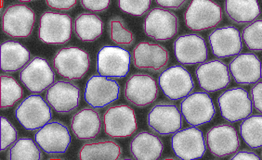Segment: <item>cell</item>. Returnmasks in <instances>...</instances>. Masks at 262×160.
<instances>
[{
  "instance_id": "41",
  "label": "cell",
  "mask_w": 262,
  "mask_h": 160,
  "mask_svg": "<svg viewBox=\"0 0 262 160\" xmlns=\"http://www.w3.org/2000/svg\"><path fill=\"white\" fill-rule=\"evenodd\" d=\"M157 3L159 6L166 9L178 10L181 9L186 3L184 0H157Z\"/></svg>"
},
{
  "instance_id": "1",
  "label": "cell",
  "mask_w": 262,
  "mask_h": 160,
  "mask_svg": "<svg viewBox=\"0 0 262 160\" xmlns=\"http://www.w3.org/2000/svg\"><path fill=\"white\" fill-rule=\"evenodd\" d=\"M53 65L59 75L70 81L80 80L86 75L91 58L86 51L77 47H63L56 53Z\"/></svg>"
},
{
  "instance_id": "34",
  "label": "cell",
  "mask_w": 262,
  "mask_h": 160,
  "mask_svg": "<svg viewBox=\"0 0 262 160\" xmlns=\"http://www.w3.org/2000/svg\"><path fill=\"white\" fill-rule=\"evenodd\" d=\"M109 35L111 40L120 46H129L134 43V35L125 25L120 18H114L109 21Z\"/></svg>"
},
{
  "instance_id": "18",
  "label": "cell",
  "mask_w": 262,
  "mask_h": 160,
  "mask_svg": "<svg viewBox=\"0 0 262 160\" xmlns=\"http://www.w3.org/2000/svg\"><path fill=\"white\" fill-rule=\"evenodd\" d=\"M20 79L32 93H42L53 84L55 74L45 59L36 57L21 70Z\"/></svg>"
},
{
  "instance_id": "44",
  "label": "cell",
  "mask_w": 262,
  "mask_h": 160,
  "mask_svg": "<svg viewBox=\"0 0 262 160\" xmlns=\"http://www.w3.org/2000/svg\"><path fill=\"white\" fill-rule=\"evenodd\" d=\"M49 160H62V159H60V158H51V159H49Z\"/></svg>"
},
{
  "instance_id": "2",
  "label": "cell",
  "mask_w": 262,
  "mask_h": 160,
  "mask_svg": "<svg viewBox=\"0 0 262 160\" xmlns=\"http://www.w3.org/2000/svg\"><path fill=\"white\" fill-rule=\"evenodd\" d=\"M15 117L27 130L43 128L52 118L51 108L39 95H29L17 106Z\"/></svg>"
},
{
  "instance_id": "32",
  "label": "cell",
  "mask_w": 262,
  "mask_h": 160,
  "mask_svg": "<svg viewBox=\"0 0 262 160\" xmlns=\"http://www.w3.org/2000/svg\"><path fill=\"white\" fill-rule=\"evenodd\" d=\"M39 148L30 138H21L16 142L8 154V160H41Z\"/></svg>"
},
{
  "instance_id": "26",
  "label": "cell",
  "mask_w": 262,
  "mask_h": 160,
  "mask_svg": "<svg viewBox=\"0 0 262 160\" xmlns=\"http://www.w3.org/2000/svg\"><path fill=\"white\" fill-rule=\"evenodd\" d=\"M163 149L161 139L148 131L140 132L131 141V155L136 160H158Z\"/></svg>"
},
{
  "instance_id": "31",
  "label": "cell",
  "mask_w": 262,
  "mask_h": 160,
  "mask_svg": "<svg viewBox=\"0 0 262 160\" xmlns=\"http://www.w3.org/2000/svg\"><path fill=\"white\" fill-rule=\"evenodd\" d=\"M240 134L250 148H261L262 116H251L244 120L240 125Z\"/></svg>"
},
{
  "instance_id": "5",
  "label": "cell",
  "mask_w": 262,
  "mask_h": 160,
  "mask_svg": "<svg viewBox=\"0 0 262 160\" xmlns=\"http://www.w3.org/2000/svg\"><path fill=\"white\" fill-rule=\"evenodd\" d=\"M131 56L128 51L106 45L97 56V71L106 78H125L130 69Z\"/></svg>"
},
{
  "instance_id": "25",
  "label": "cell",
  "mask_w": 262,
  "mask_h": 160,
  "mask_svg": "<svg viewBox=\"0 0 262 160\" xmlns=\"http://www.w3.org/2000/svg\"><path fill=\"white\" fill-rule=\"evenodd\" d=\"M71 128L79 140H91L96 138L101 132L100 113L90 108L79 110L72 118Z\"/></svg>"
},
{
  "instance_id": "3",
  "label": "cell",
  "mask_w": 262,
  "mask_h": 160,
  "mask_svg": "<svg viewBox=\"0 0 262 160\" xmlns=\"http://www.w3.org/2000/svg\"><path fill=\"white\" fill-rule=\"evenodd\" d=\"M222 20L221 6L209 0H193L184 13L185 24L192 31L209 30Z\"/></svg>"
},
{
  "instance_id": "8",
  "label": "cell",
  "mask_w": 262,
  "mask_h": 160,
  "mask_svg": "<svg viewBox=\"0 0 262 160\" xmlns=\"http://www.w3.org/2000/svg\"><path fill=\"white\" fill-rule=\"evenodd\" d=\"M181 111L188 124L192 127L207 124L216 114L212 98L205 92H195L185 97L181 104Z\"/></svg>"
},
{
  "instance_id": "19",
  "label": "cell",
  "mask_w": 262,
  "mask_h": 160,
  "mask_svg": "<svg viewBox=\"0 0 262 160\" xmlns=\"http://www.w3.org/2000/svg\"><path fill=\"white\" fill-rule=\"evenodd\" d=\"M207 144L211 154L223 157L236 153L241 142L234 127L229 124L215 126L207 134Z\"/></svg>"
},
{
  "instance_id": "12",
  "label": "cell",
  "mask_w": 262,
  "mask_h": 160,
  "mask_svg": "<svg viewBox=\"0 0 262 160\" xmlns=\"http://www.w3.org/2000/svg\"><path fill=\"white\" fill-rule=\"evenodd\" d=\"M182 114L176 105L159 103L154 105L147 116L149 128L160 135H170L182 128Z\"/></svg>"
},
{
  "instance_id": "6",
  "label": "cell",
  "mask_w": 262,
  "mask_h": 160,
  "mask_svg": "<svg viewBox=\"0 0 262 160\" xmlns=\"http://www.w3.org/2000/svg\"><path fill=\"white\" fill-rule=\"evenodd\" d=\"M217 101L222 118L230 122L246 120L252 113L250 95L247 90L240 87L223 92Z\"/></svg>"
},
{
  "instance_id": "35",
  "label": "cell",
  "mask_w": 262,
  "mask_h": 160,
  "mask_svg": "<svg viewBox=\"0 0 262 160\" xmlns=\"http://www.w3.org/2000/svg\"><path fill=\"white\" fill-rule=\"evenodd\" d=\"M242 39L250 51H262V20H255L244 28Z\"/></svg>"
},
{
  "instance_id": "29",
  "label": "cell",
  "mask_w": 262,
  "mask_h": 160,
  "mask_svg": "<svg viewBox=\"0 0 262 160\" xmlns=\"http://www.w3.org/2000/svg\"><path fill=\"white\" fill-rule=\"evenodd\" d=\"M225 12L230 20L237 24L253 22L259 13V6L256 0H227Z\"/></svg>"
},
{
  "instance_id": "16",
  "label": "cell",
  "mask_w": 262,
  "mask_h": 160,
  "mask_svg": "<svg viewBox=\"0 0 262 160\" xmlns=\"http://www.w3.org/2000/svg\"><path fill=\"white\" fill-rule=\"evenodd\" d=\"M135 68L151 72L165 70L169 61V53L165 46L150 42H141L132 52Z\"/></svg>"
},
{
  "instance_id": "40",
  "label": "cell",
  "mask_w": 262,
  "mask_h": 160,
  "mask_svg": "<svg viewBox=\"0 0 262 160\" xmlns=\"http://www.w3.org/2000/svg\"><path fill=\"white\" fill-rule=\"evenodd\" d=\"M48 6L55 10L66 11L73 9L76 4V0H48Z\"/></svg>"
},
{
  "instance_id": "37",
  "label": "cell",
  "mask_w": 262,
  "mask_h": 160,
  "mask_svg": "<svg viewBox=\"0 0 262 160\" xmlns=\"http://www.w3.org/2000/svg\"><path fill=\"white\" fill-rule=\"evenodd\" d=\"M17 139V130L9 120L1 117V151H5Z\"/></svg>"
},
{
  "instance_id": "15",
  "label": "cell",
  "mask_w": 262,
  "mask_h": 160,
  "mask_svg": "<svg viewBox=\"0 0 262 160\" xmlns=\"http://www.w3.org/2000/svg\"><path fill=\"white\" fill-rule=\"evenodd\" d=\"M124 95L132 105L143 108L151 105L158 97L157 81L149 74L137 73L126 81Z\"/></svg>"
},
{
  "instance_id": "11",
  "label": "cell",
  "mask_w": 262,
  "mask_h": 160,
  "mask_svg": "<svg viewBox=\"0 0 262 160\" xmlns=\"http://www.w3.org/2000/svg\"><path fill=\"white\" fill-rule=\"evenodd\" d=\"M171 146L181 160L200 159L207 150L205 137L196 127L179 130L171 138Z\"/></svg>"
},
{
  "instance_id": "39",
  "label": "cell",
  "mask_w": 262,
  "mask_h": 160,
  "mask_svg": "<svg viewBox=\"0 0 262 160\" xmlns=\"http://www.w3.org/2000/svg\"><path fill=\"white\" fill-rule=\"evenodd\" d=\"M250 97L255 110L262 113V82L254 85L251 88Z\"/></svg>"
},
{
  "instance_id": "13",
  "label": "cell",
  "mask_w": 262,
  "mask_h": 160,
  "mask_svg": "<svg viewBox=\"0 0 262 160\" xmlns=\"http://www.w3.org/2000/svg\"><path fill=\"white\" fill-rule=\"evenodd\" d=\"M35 21V12L29 7L10 6L2 16V28L10 37L25 38L32 34Z\"/></svg>"
},
{
  "instance_id": "27",
  "label": "cell",
  "mask_w": 262,
  "mask_h": 160,
  "mask_svg": "<svg viewBox=\"0 0 262 160\" xmlns=\"http://www.w3.org/2000/svg\"><path fill=\"white\" fill-rule=\"evenodd\" d=\"M31 54L24 45L14 41H6L1 45V70L15 72L27 65Z\"/></svg>"
},
{
  "instance_id": "21",
  "label": "cell",
  "mask_w": 262,
  "mask_h": 160,
  "mask_svg": "<svg viewBox=\"0 0 262 160\" xmlns=\"http://www.w3.org/2000/svg\"><path fill=\"white\" fill-rule=\"evenodd\" d=\"M196 77L202 89L209 93L222 90L231 83V74L227 65L217 60H209L199 66Z\"/></svg>"
},
{
  "instance_id": "14",
  "label": "cell",
  "mask_w": 262,
  "mask_h": 160,
  "mask_svg": "<svg viewBox=\"0 0 262 160\" xmlns=\"http://www.w3.org/2000/svg\"><path fill=\"white\" fill-rule=\"evenodd\" d=\"M179 26V19L174 12L157 8L148 13L143 27L147 36L151 39L167 41L176 36Z\"/></svg>"
},
{
  "instance_id": "22",
  "label": "cell",
  "mask_w": 262,
  "mask_h": 160,
  "mask_svg": "<svg viewBox=\"0 0 262 160\" xmlns=\"http://www.w3.org/2000/svg\"><path fill=\"white\" fill-rule=\"evenodd\" d=\"M176 59L183 65L204 63L207 59L206 41L199 35H184L174 42Z\"/></svg>"
},
{
  "instance_id": "4",
  "label": "cell",
  "mask_w": 262,
  "mask_h": 160,
  "mask_svg": "<svg viewBox=\"0 0 262 160\" xmlns=\"http://www.w3.org/2000/svg\"><path fill=\"white\" fill-rule=\"evenodd\" d=\"M104 132L112 138H126L137 130L136 114L126 105H113L102 117Z\"/></svg>"
},
{
  "instance_id": "17",
  "label": "cell",
  "mask_w": 262,
  "mask_h": 160,
  "mask_svg": "<svg viewBox=\"0 0 262 160\" xmlns=\"http://www.w3.org/2000/svg\"><path fill=\"white\" fill-rule=\"evenodd\" d=\"M35 140L47 154H63L70 145L71 135L63 123L52 121L35 134Z\"/></svg>"
},
{
  "instance_id": "23",
  "label": "cell",
  "mask_w": 262,
  "mask_h": 160,
  "mask_svg": "<svg viewBox=\"0 0 262 160\" xmlns=\"http://www.w3.org/2000/svg\"><path fill=\"white\" fill-rule=\"evenodd\" d=\"M213 54L219 59L238 56L243 49L242 36L236 28L226 26L212 31L208 36Z\"/></svg>"
},
{
  "instance_id": "7",
  "label": "cell",
  "mask_w": 262,
  "mask_h": 160,
  "mask_svg": "<svg viewBox=\"0 0 262 160\" xmlns=\"http://www.w3.org/2000/svg\"><path fill=\"white\" fill-rule=\"evenodd\" d=\"M158 83L164 95L173 101L185 98L194 88L192 75L181 65L173 66L164 70Z\"/></svg>"
},
{
  "instance_id": "20",
  "label": "cell",
  "mask_w": 262,
  "mask_h": 160,
  "mask_svg": "<svg viewBox=\"0 0 262 160\" xmlns=\"http://www.w3.org/2000/svg\"><path fill=\"white\" fill-rule=\"evenodd\" d=\"M46 99L58 113H69L79 105L80 89L71 82L59 81L47 91Z\"/></svg>"
},
{
  "instance_id": "43",
  "label": "cell",
  "mask_w": 262,
  "mask_h": 160,
  "mask_svg": "<svg viewBox=\"0 0 262 160\" xmlns=\"http://www.w3.org/2000/svg\"><path fill=\"white\" fill-rule=\"evenodd\" d=\"M163 160H178V159H175V158H172V157H168V158H165V159H163Z\"/></svg>"
},
{
  "instance_id": "45",
  "label": "cell",
  "mask_w": 262,
  "mask_h": 160,
  "mask_svg": "<svg viewBox=\"0 0 262 160\" xmlns=\"http://www.w3.org/2000/svg\"><path fill=\"white\" fill-rule=\"evenodd\" d=\"M121 160H133V159H131V158H124V159H121Z\"/></svg>"
},
{
  "instance_id": "9",
  "label": "cell",
  "mask_w": 262,
  "mask_h": 160,
  "mask_svg": "<svg viewBox=\"0 0 262 160\" xmlns=\"http://www.w3.org/2000/svg\"><path fill=\"white\" fill-rule=\"evenodd\" d=\"M72 27V18L68 14L45 12L40 19L39 39L45 44H66L70 40Z\"/></svg>"
},
{
  "instance_id": "24",
  "label": "cell",
  "mask_w": 262,
  "mask_h": 160,
  "mask_svg": "<svg viewBox=\"0 0 262 160\" xmlns=\"http://www.w3.org/2000/svg\"><path fill=\"white\" fill-rule=\"evenodd\" d=\"M230 74L238 85L256 84L262 78L261 62L257 56L245 53L235 57L229 64Z\"/></svg>"
},
{
  "instance_id": "36",
  "label": "cell",
  "mask_w": 262,
  "mask_h": 160,
  "mask_svg": "<svg viewBox=\"0 0 262 160\" xmlns=\"http://www.w3.org/2000/svg\"><path fill=\"white\" fill-rule=\"evenodd\" d=\"M150 0H120L118 1L119 8L127 14L135 16H142L150 9Z\"/></svg>"
},
{
  "instance_id": "10",
  "label": "cell",
  "mask_w": 262,
  "mask_h": 160,
  "mask_svg": "<svg viewBox=\"0 0 262 160\" xmlns=\"http://www.w3.org/2000/svg\"><path fill=\"white\" fill-rule=\"evenodd\" d=\"M120 86L117 81L101 75L91 76L86 82L84 97L93 109H102L119 98Z\"/></svg>"
},
{
  "instance_id": "38",
  "label": "cell",
  "mask_w": 262,
  "mask_h": 160,
  "mask_svg": "<svg viewBox=\"0 0 262 160\" xmlns=\"http://www.w3.org/2000/svg\"><path fill=\"white\" fill-rule=\"evenodd\" d=\"M80 4L85 10L92 12H102L110 5L109 0H82Z\"/></svg>"
},
{
  "instance_id": "42",
  "label": "cell",
  "mask_w": 262,
  "mask_h": 160,
  "mask_svg": "<svg viewBox=\"0 0 262 160\" xmlns=\"http://www.w3.org/2000/svg\"><path fill=\"white\" fill-rule=\"evenodd\" d=\"M230 160H260L259 156L249 151H240L232 156Z\"/></svg>"
},
{
  "instance_id": "30",
  "label": "cell",
  "mask_w": 262,
  "mask_h": 160,
  "mask_svg": "<svg viewBox=\"0 0 262 160\" xmlns=\"http://www.w3.org/2000/svg\"><path fill=\"white\" fill-rule=\"evenodd\" d=\"M74 30L81 41L94 42L102 35L103 22L96 14L82 13L75 20Z\"/></svg>"
},
{
  "instance_id": "28",
  "label": "cell",
  "mask_w": 262,
  "mask_h": 160,
  "mask_svg": "<svg viewBox=\"0 0 262 160\" xmlns=\"http://www.w3.org/2000/svg\"><path fill=\"white\" fill-rule=\"evenodd\" d=\"M121 147L112 140L88 143L81 147L79 160H119Z\"/></svg>"
},
{
  "instance_id": "33",
  "label": "cell",
  "mask_w": 262,
  "mask_h": 160,
  "mask_svg": "<svg viewBox=\"0 0 262 160\" xmlns=\"http://www.w3.org/2000/svg\"><path fill=\"white\" fill-rule=\"evenodd\" d=\"M1 109L6 110L15 105L23 97V88L17 81L9 75H1Z\"/></svg>"
}]
</instances>
